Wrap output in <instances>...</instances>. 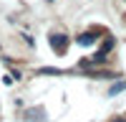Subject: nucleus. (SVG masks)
<instances>
[{"label": "nucleus", "instance_id": "nucleus-2", "mask_svg": "<svg viewBox=\"0 0 126 122\" xmlns=\"http://www.w3.org/2000/svg\"><path fill=\"white\" fill-rule=\"evenodd\" d=\"M96 38H98V30H86V33H78V43L81 46H91V43H96Z\"/></svg>", "mask_w": 126, "mask_h": 122}, {"label": "nucleus", "instance_id": "nucleus-4", "mask_svg": "<svg viewBox=\"0 0 126 122\" xmlns=\"http://www.w3.org/2000/svg\"><path fill=\"white\" fill-rule=\"evenodd\" d=\"M113 122H126V117H116V120H113Z\"/></svg>", "mask_w": 126, "mask_h": 122}, {"label": "nucleus", "instance_id": "nucleus-3", "mask_svg": "<svg viewBox=\"0 0 126 122\" xmlns=\"http://www.w3.org/2000/svg\"><path fill=\"white\" fill-rule=\"evenodd\" d=\"M121 89H126V81H121V84H113V87H111V94H119Z\"/></svg>", "mask_w": 126, "mask_h": 122}, {"label": "nucleus", "instance_id": "nucleus-1", "mask_svg": "<svg viewBox=\"0 0 126 122\" xmlns=\"http://www.w3.org/2000/svg\"><path fill=\"white\" fill-rule=\"evenodd\" d=\"M50 48H53L56 54H66V48H68V36H66V33H53V36H50Z\"/></svg>", "mask_w": 126, "mask_h": 122}]
</instances>
